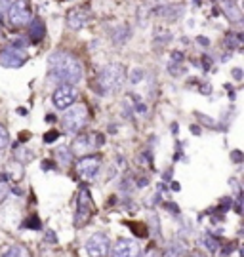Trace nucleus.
<instances>
[{
  "label": "nucleus",
  "mask_w": 244,
  "mask_h": 257,
  "mask_svg": "<svg viewBox=\"0 0 244 257\" xmlns=\"http://www.w3.org/2000/svg\"><path fill=\"white\" fill-rule=\"evenodd\" d=\"M50 65V78L59 84H78L84 76L82 63L74 55L67 52H55L48 59Z\"/></svg>",
  "instance_id": "obj_1"
},
{
  "label": "nucleus",
  "mask_w": 244,
  "mask_h": 257,
  "mask_svg": "<svg viewBox=\"0 0 244 257\" xmlns=\"http://www.w3.org/2000/svg\"><path fill=\"white\" fill-rule=\"evenodd\" d=\"M126 78V69L120 63H109L98 74V88L101 93H115L120 90Z\"/></svg>",
  "instance_id": "obj_2"
},
{
  "label": "nucleus",
  "mask_w": 244,
  "mask_h": 257,
  "mask_svg": "<svg viewBox=\"0 0 244 257\" xmlns=\"http://www.w3.org/2000/svg\"><path fill=\"white\" fill-rule=\"evenodd\" d=\"M67 112L63 114V128L65 132H69V134H78L84 130V126L88 124V120H90V110L86 105H74V107H69V109H65Z\"/></svg>",
  "instance_id": "obj_3"
},
{
  "label": "nucleus",
  "mask_w": 244,
  "mask_h": 257,
  "mask_svg": "<svg viewBox=\"0 0 244 257\" xmlns=\"http://www.w3.org/2000/svg\"><path fill=\"white\" fill-rule=\"evenodd\" d=\"M33 19V8L29 0H16L8 10V21L12 27H25Z\"/></svg>",
  "instance_id": "obj_4"
},
{
  "label": "nucleus",
  "mask_w": 244,
  "mask_h": 257,
  "mask_svg": "<svg viewBox=\"0 0 244 257\" xmlns=\"http://www.w3.org/2000/svg\"><path fill=\"white\" fill-rule=\"evenodd\" d=\"M92 213H94V204H92V196L88 189H80L78 198H76V213H74V225L82 227L90 221Z\"/></svg>",
  "instance_id": "obj_5"
},
{
  "label": "nucleus",
  "mask_w": 244,
  "mask_h": 257,
  "mask_svg": "<svg viewBox=\"0 0 244 257\" xmlns=\"http://www.w3.org/2000/svg\"><path fill=\"white\" fill-rule=\"evenodd\" d=\"M74 168H76V174H78L82 181H92L100 174L101 158L100 156H82Z\"/></svg>",
  "instance_id": "obj_6"
},
{
  "label": "nucleus",
  "mask_w": 244,
  "mask_h": 257,
  "mask_svg": "<svg viewBox=\"0 0 244 257\" xmlns=\"http://www.w3.org/2000/svg\"><path fill=\"white\" fill-rule=\"evenodd\" d=\"M103 145V138L101 134H84V136H76L72 141V155H88L92 151Z\"/></svg>",
  "instance_id": "obj_7"
},
{
  "label": "nucleus",
  "mask_w": 244,
  "mask_h": 257,
  "mask_svg": "<svg viewBox=\"0 0 244 257\" xmlns=\"http://www.w3.org/2000/svg\"><path fill=\"white\" fill-rule=\"evenodd\" d=\"M76 97H78V92H76L74 86H71V84H59V88L52 95V101H54L55 109L65 110L76 103Z\"/></svg>",
  "instance_id": "obj_8"
},
{
  "label": "nucleus",
  "mask_w": 244,
  "mask_h": 257,
  "mask_svg": "<svg viewBox=\"0 0 244 257\" xmlns=\"http://www.w3.org/2000/svg\"><path fill=\"white\" fill-rule=\"evenodd\" d=\"M111 249L109 236L103 232H96L86 240V253L88 257H107Z\"/></svg>",
  "instance_id": "obj_9"
},
{
  "label": "nucleus",
  "mask_w": 244,
  "mask_h": 257,
  "mask_svg": "<svg viewBox=\"0 0 244 257\" xmlns=\"http://www.w3.org/2000/svg\"><path fill=\"white\" fill-rule=\"evenodd\" d=\"M27 61V54L19 48L12 46V48H4L0 50V65L2 67H8V69H16V67H21V65Z\"/></svg>",
  "instance_id": "obj_10"
},
{
  "label": "nucleus",
  "mask_w": 244,
  "mask_h": 257,
  "mask_svg": "<svg viewBox=\"0 0 244 257\" xmlns=\"http://www.w3.org/2000/svg\"><path fill=\"white\" fill-rule=\"evenodd\" d=\"M139 244L130 238H118L113 246V257H139Z\"/></svg>",
  "instance_id": "obj_11"
},
{
  "label": "nucleus",
  "mask_w": 244,
  "mask_h": 257,
  "mask_svg": "<svg viewBox=\"0 0 244 257\" xmlns=\"http://www.w3.org/2000/svg\"><path fill=\"white\" fill-rule=\"evenodd\" d=\"M88 19H90L88 8H74L67 16V27L71 29V31H78V29H82L86 25Z\"/></svg>",
  "instance_id": "obj_12"
},
{
  "label": "nucleus",
  "mask_w": 244,
  "mask_h": 257,
  "mask_svg": "<svg viewBox=\"0 0 244 257\" xmlns=\"http://www.w3.org/2000/svg\"><path fill=\"white\" fill-rule=\"evenodd\" d=\"M221 6H223V12L227 14V18L235 23H240L242 19V14H240V8L236 6L233 0H221Z\"/></svg>",
  "instance_id": "obj_13"
},
{
  "label": "nucleus",
  "mask_w": 244,
  "mask_h": 257,
  "mask_svg": "<svg viewBox=\"0 0 244 257\" xmlns=\"http://www.w3.org/2000/svg\"><path fill=\"white\" fill-rule=\"evenodd\" d=\"M46 35V29H44V23L40 21V19H31V31H29V37L33 42H38L40 38Z\"/></svg>",
  "instance_id": "obj_14"
},
{
  "label": "nucleus",
  "mask_w": 244,
  "mask_h": 257,
  "mask_svg": "<svg viewBox=\"0 0 244 257\" xmlns=\"http://www.w3.org/2000/svg\"><path fill=\"white\" fill-rule=\"evenodd\" d=\"M4 174L8 175L12 181H19V179L23 177V168H21V162H19V160H16V162H10V164H6Z\"/></svg>",
  "instance_id": "obj_15"
},
{
  "label": "nucleus",
  "mask_w": 244,
  "mask_h": 257,
  "mask_svg": "<svg viewBox=\"0 0 244 257\" xmlns=\"http://www.w3.org/2000/svg\"><path fill=\"white\" fill-rule=\"evenodd\" d=\"M10 183L6 181V179H0V204L4 202L6 198H8V194H10Z\"/></svg>",
  "instance_id": "obj_16"
},
{
  "label": "nucleus",
  "mask_w": 244,
  "mask_h": 257,
  "mask_svg": "<svg viewBox=\"0 0 244 257\" xmlns=\"http://www.w3.org/2000/svg\"><path fill=\"white\" fill-rule=\"evenodd\" d=\"M10 145V134L8 130L0 124V149H6Z\"/></svg>",
  "instance_id": "obj_17"
},
{
  "label": "nucleus",
  "mask_w": 244,
  "mask_h": 257,
  "mask_svg": "<svg viewBox=\"0 0 244 257\" xmlns=\"http://www.w3.org/2000/svg\"><path fill=\"white\" fill-rule=\"evenodd\" d=\"M141 80H143V71H141V69H134V71H132V76H130V82L137 84V82H141Z\"/></svg>",
  "instance_id": "obj_18"
},
{
  "label": "nucleus",
  "mask_w": 244,
  "mask_h": 257,
  "mask_svg": "<svg viewBox=\"0 0 244 257\" xmlns=\"http://www.w3.org/2000/svg\"><path fill=\"white\" fill-rule=\"evenodd\" d=\"M164 257H181V251L178 248H170L168 251H166V255Z\"/></svg>",
  "instance_id": "obj_19"
},
{
  "label": "nucleus",
  "mask_w": 244,
  "mask_h": 257,
  "mask_svg": "<svg viewBox=\"0 0 244 257\" xmlns=\"http://www.w3.org/2000/svg\"><path fill=\"white\" fill-rule=\"evenodd\" d=\"M6 8H8V0H0V18H2V14L6 12Z\"/></svg>",
  "instance_id": "obj_20"
},
{
  "label": "nucleus",
  "mask_w": 244,
  "mask_h": 257,
  "mask_svg": "<svg viewBox=\"0 0 244 257\" xmlns=\"http://www.w3.org/2000/svg\"><path fill=\"white\" fill-rule=\"evenodd\" d=\"M55 136H57L55 132H50V134L44 138V141H46V143H52V141H55Z\"/></svg>",
  "instance_id": "obj_21"
},
{
  "label": "nucleus",
  "mask_w": 244,
  "mask_h": 257,
  "mask_svg": "<svg viewBox=\"0 0 244 257\" xmlns=\"http://www.w3.org/2000/svg\"><path fill=\"white\" fill-rule=\"evenodd\" d=\"M233 76H235V80H242V71H240V69H235V71H233Z\"/></svg>",
  "instance_id": "obj_22"
}]
</instances>
